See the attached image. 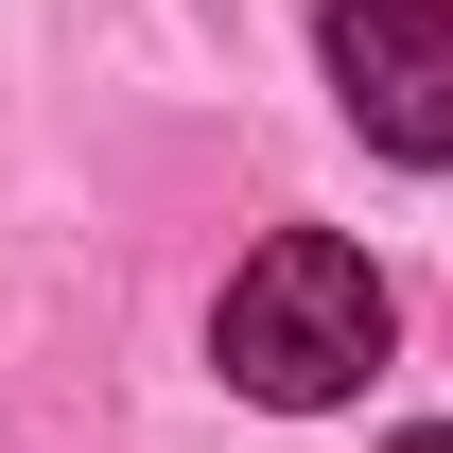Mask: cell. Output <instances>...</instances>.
Listing matches in <instances>:
<instances>
[{
  "label": "cell",
  "instance_id": "cell-3",
  "mask_svg": "<svg viewBox=\"0 0 453 453\" xmlns=\"http://www.w3.org/2000/svg\"><path fill=\"white\" fill-rule=\"evenodd\" d=\"M384 453H453V436H436V418H418V436H384Z\"/></svg>",
  "mask_w": 453,
  "mask_h": 453
},
{
  "label": "cell",
  "instance_id": "cell-1",
  "mask_svg": "<svg viewBox=\"0 0 453 453\" xmlns=\"http://www.w3.org/2000/svg\"><path fill=\"white\" fill-rule=\"evenodd\" d=\"M366 366H384V280H366V244L280 226V244L226 280V384L280 401V418H314V401H349Z\"/></svg>",
  "mask_w": 453,
  "mask_h": 453
},
{
  "label": "cell",
  "instance_id": "cell-2",
  "mask_svg": "<svg viewBox=\"0 0 453 453\" xmlns=\"http://www.w3.org/2000/svg\"><path fill=\"white\" fill-rule=\"evenodd\" d=\"M332 88L384 157H453V0H332Z\"/></svg>",
  "mask_w": 453,
  "mask_h": 453
}]
</instances>
